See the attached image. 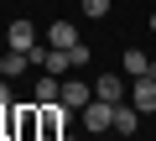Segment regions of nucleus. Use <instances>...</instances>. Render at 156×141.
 <instances>
[{"label": "nucleus", "mask_w": 156, "mask_h": 141, "mask_svg": "<svg viewBox=\"0 0 156 141\" xmlns=\"http://www.w3.org/2000/svg\"><path fill=\"white\" fill-rule=\"evenodd\" d=\"M78 115H83V131H89V136H104V131H115V105H109V99H89Z\"/></svg>", "instance_id": "f257e3e1"}, {"label": "nucleus", "mask_w": 156, "mask_h": 141, "mask_svg": "<svg viewBox=\"0 0 156 141\" xmlns=\"http://www.w3.org/2000/svg\"><path fill=\"white\" fill-rule=\"evenodd\" d=\"M5 42H11L16 52H31V47H37V26H31L26 16H16V21L5 26Z\"/></svg>", "instance_id": "f03ea898"}, {"label": "nucleus", "mask_w": 156, "mask_h": 141, "mask_svg": "<svg viewBox=\"0 0 156 141\" xmlns=\"http://www.w3.org/2000/svg\"><path fill=\"white\" fill-rule=\"evenodd\" d=\"M120 68H125V73L130 79H156V63L140 52V47H130V52H120Z\"/></svg>", "instance_id": "7ed1b4c3"}, {"label": "nucleus", "mask_w": 156, "mask_h": 141, "mask_svg": "<svg viewBox=\"0 0 156 141\" xmlns=\"http://www.w3.org/2000/svg\"><path fill=\"white\" fill-rule=\"evenodd\" d=\"M83 37H78V26L73 21H52L47 26V47H57V52H68V47H78Z\"/></svg>", "instance_id": "20e7f679"}, {"label": "nucleus", "mask_w": 156, "mask_h": 141, "mask_svg": "<svg viewBox=\"0 0 156 141\" xmlns=\"http://www.w3.org/2000/svg\"><path fill=\"white\" fill-rule=\"evenodd\" d=\"M125 94H130V89H125V79H120V73H99V79H94V99H109V105H120Z\"/></svg>", "instance_id": "39448f33"}, {"label": "nucleus", "mask_w": 156, "mask_h": 141, "mask_svg": "<svg viewBox=\"0 0 156 141\" xmlns=\"http://www.w3.org/2000/svg\"><path fill=\"white\" fill-rule=\"evenodd\" d=\"M94 99V84H83V79H62V105L68 110H83Z\"/></svg>", "instance_id": "423d86ee"}, {"label": "nucleus", "mask_w": 156, "mask_h": 141, "mask_svg": "<svg viewBox=\"0 0 156 141\" xmlns=\"http://www.w3.org/2000/svg\"><path fill=\"white\" fill-rule=\"evenodd\" d=\"M130 105H135L140 115H151V110H156V79H135V84H130Z\"/></svg>", "instance_id": "0eeeda50"}, {"label": "nucleus", "mask_w": 156, "mask_h": 141, "mask_svg": "<svg viewBox=\"0 0 156 141\" xmlns=\"http://www.w3.org/2000/svg\"><path fill=\"white\" fill-rule=\"evenodd\" d=\"M57 99H62V79L42 73V79H37V94H31V105H57Z\"/></svg>", "instance_id": "6e6552de"}, {"label": "nucleus", "mask_w": 156, "mask_h": 141, "mask_svg": "<svg viewBox=\"0 0 156 141\" xmlns=\"http://www.w3.org/2000/svg\"><path fill=\"white\" fill-rule=\"evenodd\" d=\"M26 68H31V52H16V47H11L5 58H0V79H21Z\"/></svg>", "instance_id": "1a4fd4ad"}, {"label": "nucleus", "mask_w": 156, "mask_h": 141, "mask_svg": "<svg viewBox=\"0 0 156 141\" xmlns=\"http://www.w3.org/2000/svg\"><path fill=\"white\" fill-rule=\"evenodd\" d=\"M135 120H140L135 105H115V136H135Z\"/></svg>", "instance_id": "9d476101"}, {"label": "nucleus", "mask_w": 156, "mask_h": 141, "mask_svg": "<svg viewBox=\"0 0 156 141\" xmlns=\"http://www.w3.org/2000/svg\"><path fill=\"white\" fill-rule=\"evenodd\" d=\"M78 6H83V16H94V21H104V16H109V6H115V0H78Z\"/></svg>", "instance_id": "9b49d317"}, {"label": "nucleus", "mask_w": 156, "mask_h": 141, "mask_svg": "<svg viewBox=\"0 0 156 141\" xmlns=\"http://www.w3.org/2000/svg\"><path fill=\"white\" fill-rule=\"evenodd\" d=\"M89 58H94V52H89V42H78V47H68V63H73V68H83Z\"/></svg>", "instance_id": "f8f14e48"}, {"label": "nucleus", "mask_w": 156, "mask_h": 141, "mask_svg": "<svg viewBox=\"0 0 156 141\" xmlns=\"http://www.w3.org/2000/svg\"><path fill=\"white\" fill-rule=\"evenodd\" d=\"M11 105V79H0V110Z\"/></svg>", "instance_id": "ddd939ff"}, {"label": "nucleus", "mask_w": 156, "mask_h": 141, "mask_svg": "<svg viewBox=\"0 0 156 141\" xmlns=\"http://www.w3.org/2000/svg\"><path fill=\"white\" fill-rule=\"evenodd\" d=\"M57 141H78V136H68V131H62V136H57Z\"/></svg>", "instance_id": "4468645a"}, {"label": "nucleus", "mask_w": 156, "mask_h": 141, "mask_svg": "<svg viewBox=\"0 0 156 141\" xmlns=\"http://www.w3.org/2000/svg\"><path fill=\"white\" fill-rule=\"evenodd\" d=\"M151 32H156V16H151Z\"/></svg>", "instance_id": "2eb2a0df"}, {"label": "nucleus", "mask_w": 156, "mask_h": 141, "mask_svg": "<svg viewBox=\"0 0 156 141\" xmlns=\"http://www.w3.org/2000/svg\"><path fill=\"white\" fill-rule=\"evenodd\" d=\"M0 42H5V32H0Z\"/></svg>", "instance_id": "dca6fc26"}]
</instances>
